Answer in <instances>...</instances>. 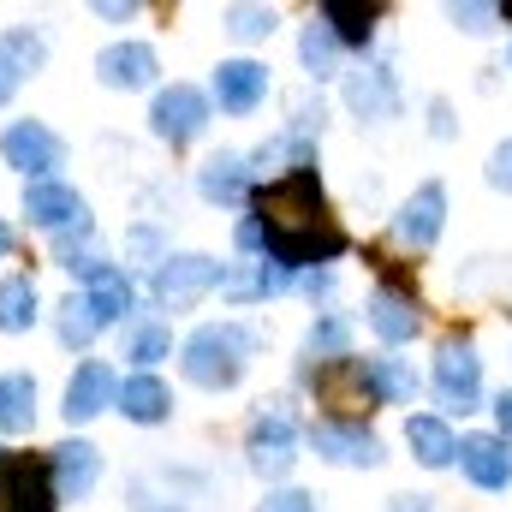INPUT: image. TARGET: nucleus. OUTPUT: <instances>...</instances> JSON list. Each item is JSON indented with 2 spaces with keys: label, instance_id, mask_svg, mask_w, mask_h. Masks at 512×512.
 <instances>
[{
  "label": "nucleus",
  "instance_id": "obj_1",
  "mask_svg": "<svg viewBox=\"0 0 512 512\" xmlns=\"http://www.w3.org/2000/svg\"><path fill=\"white\" fill-rule=\"evenodd\" d=\"M256 227H262V245L280 268L286 262H328L346 251V233H340L316 173H298V167L256 197Z\"/></svg>",
  "mask_w": 512,
  "mask_h": 512
},
{
  "label": "nucleus",
  "instance_id": "obj_2",
  "mask_svg": "<svg viewBox=\"0 0 512 512\" xmlns=\"http://www.w3.org/2000/svg\"><path fill=\"white\" fill-rule=\"evenodd\" d=\"M251 334L239 328V322H209V328H197L191 340H185V376L197 387H233L245 376V364H251Z\"/></svg>",
  "mask_w": 512,
  "mask_h": 512
},
{
  "label": "nucleus",
  "instance_id": "obj_3",
  "mask_svg": "<svg viewBox=\"0 0 512 512\" xmlns=\"http://www.w3.org/2000/svg\"><path fill=\"white\" fill-rule=\"evenodd\" d=\"M0 512H54V477L42 459L0 453Z\"/></svg>",
  "mask_w": 512,
  "mask_h": 512
},
{
  "label": "nucleus",
  "instance_id": "obj_4",
  "mask_svg": "<svg viewBox=\"0 0 512 512\" xmlns=\"http://www.w3.org/2000/svg\"><path fill=\"white\" fill-rule=\"evenodd\" d=\"M215 286H221V262H215V256H167V262L155 268V298L173 304V310L197 304V298L215 292Z\"/></svg>",
  "mask_w": 512,
  "mask_h": 512
},
{
  "label": "nucleus",
  "instance_id": "obj_5",
  "mask_svg": "<svg viewBox=\"0 0 512 512\" xmlns=\"http://www.w3.org/2000/svg\"><path fill=\"white\" fill-rule=\"evenodd\" d=\"M435 393H441V405H459V411L477 405V393H483V358L471 352V340H447L441 346V358H435Z\"/></svg>",
  "mask_w": 512,
  "mask_h": 512
},
{
  "label": "nucleus",
  "instance_id": "obj_6",
  "mask_svg": "<svg viewBox=\"0 0 512 512\" xmlns=\"http://www.w3.org/2000/svg\"><path fill=\"white\" fill-rule=\"evenodd\" d=\"M316 399L334 405L340 417L370 411V399H376V387H370V364H358V358H334V364H322V370H316ZM340 417H334V423H340Z\"/></svg>",
  "mask_w": 512,
  "mask_h": 512
},
{
  "label": "nucleus",
  "instance_id": "obj_7",
  "mask_svg": "<svg viewBox=\"0 0 512 512\" xmlns=\"http://www.w3.org/2000/svg\"><path fill=\"white\" fill-rule=\"evenodd\" d=\"M149 126H155V137H167V143H191L197 131L209 126V102H203V90H191V84L161 90L155 108H149Z\"/></svg>",
  "mask_w": 512,
  "mask_h": 512
},
{
  "label": "nucleus",
  "instance_id": "obj_8",
  "mask_svg": "<svg viewBox=\"0 0 512 512\" xmlns=\"http://www.w3.org/2000/svg\"><path fill=\"white\" fill-rule=\"evenodd\" d=\"M24 215L48 233H72V227H90V209L72 185H54V179H36L24 185Z\"/></svg>",
  "mask_w": 512,
  "mask_h": 512
},
{
  "label": "nucleus",
  "instance_id": "obj_9",
  "mask_svg": "<svg viewBox=\"0 0 512 512\" xmlns=\"http://www.w3.org/2000/svg\"><path fill=\"white\" fill-rule=\"evenodd\" d=\"M0 155H6V167H18L24 179L36 173H48V167H60V137L48 126H36V120H18V126H6V137H0Z\"/></svg>",
  "mask_w": 512,
  "mask_h": 512
},
{
  "label": "nucleus",
  "instance_id": "obj_10",
  "mask_svg": "<svg viewBox=\"0 0 512 512\" xmlns=\"http://www.w3.org/2000/svg\"><path fill=\"white\" fill-rule=\"evenodd\" d=\"M441 221H447V191L441 185H417V197L399 209V221H393V239L399 245H411V251H429L435 239H441Z\"/></svg>",
  "mask_w": 512,
  "mask_h": 512
},
{
  "label": "nucleus",
  "instance_id": "obj_11",
  "mask_svg": "<svg viewBox=\"0 0 512 512\" xmlns=\"http://www.w3.org/2000/svg\"><path fill=\"white\" fill-rule=\"evenodd\" d=\"M262 96H268V66H256V60H221L215 66V102L227 114H251Z\"/></svg>",
  "mask_w": 512,
  "mask_h": 512
},
{
  "label": "nucleus",
  "instance_id": "obj_12",
  "mask_svg": "<svg viewBox=\"0 0 512 512\" xmlns=\"http://www.w3.org/2000/svg\"><path fill=\"white\" fill-rule=\"evenodd\" d=\"M459 465L477 489H507L512 483V453L501 435H465L459 441Z\"/></svg>",
  "mask_w": 512,
  "mask_h": 512
},
{
  "label": "nucleus",
  "instance_id": "obj_13",
  "mask_svg": "<svg viewBox=\"0 0 512 512\" xmlns=\"http://www.w3.org/2000/svg\"><path fill=\"white\" fill-rule=\"evenodd\" d=\"M96 477H102V453H96L90 441H60V447H54V495L84 501V495L96 489Z\"/></svg>",
  "mask_w": 512,
  "mask_h": 512
},
{
  "label": "nucleus",
  "instance_id": "obj_14",
  "mask_svg": "<svg viewBox=\"0 0 512 512\" xmlns=\"http://www.w3.org/2000/svg\"><path fill=\"white\" fill-rule=\"evenodd\" d=\"M96 78H102L108 90H143V84L155 78V48H143V42H114V48H102V54H96Z\"/></svg>",
  "mask_w": 512,
  "mask_h": 512
},
{
  "label": "nucleus",
  "instance_id": "obj_15",
  "mask_svg": "<svg viewBox=\"0 0 512 512\" xmlns=\"http://www.w3.org/2000/svg\"><path fill=\"white\" fill-rule=\"evenodd\" d=\"M114 393H120V382H114L108 364H78V376L66 382V417L72 423H90V417H102L114 405Z\"/></svg>",
  "mask_w": 512,
  "mask_h": 512
},
{
  "label": "nucleus",
  "instance_id": "obj_16",
  "mask_svg": "<svg viewBox=\"0 0 512 512\" xmlns=\"http://www.w3.org/2000/svg\"><path fill=\"white\" fill-rule=\"evenodd\" d=\"M316 453L334 465H382V441L364 423H316Z\"/></svg>",
  "mask_w": 512,
  "mask_h": 512
},
{
  "label": "nucleus",
  "instance_id": "obj_17",
  "mask_svg": "<svg viewBox=\"0 0 512 512\" xmlns=\"http://www.w3.org/2000/svg\"><path fill=\"white\" fill-rule=\"evenodd\" d=\"M251 465L262 471V477H286V471H292V417H286V411L256 417V429H251Z\"/></svg>",
  "mask_w": 512,
  "mask_h": 512
},
{
  "label": "nucleus",
  "instance_id": "obj_18",
  "mask_svg": "<svg viewBox=\"0 0 512 512\" xmlns=\"http://www.w3.org/2000/svg\"><path fill=\"white\" fill-rule=\"evenodd\" d=\"M417 322H423V316H417V304H411L405 292H393V286H382V292L370 298V328L382 334L387 346L411 340V334H417Z\"/></svg>",
  "mask_w": 512,
  "mask_h": 512
},
{
  "label": "nucleus",
  "instance_id": "obj_19",
  "mask_svg": "<svg viewBox=\"0 0 512 512\" xmlns=\"http://www.w3.org/2000/svg\"><path fill=\"white\" fill-rule=\"evenodd\" d=\"M405 441H411V453H417L429 471H441V465L459 459V441H453V429H447L441 417H411V423H405Z\"/></svg>",
  "mask_w": 512,
  "mask_h": 512
},
{
  "label": "nucleus",
  "instance_id": "obj_20",
  "mask_svg": "<svg viewBox=\"0 0 512 512\" xmlns=\"http://www.w3.org/2000/svg\"><path fill=\"white\" fill-rule=\"evenodd\" d=\"M245 185H251V167H245L239 155H215V161H203V173H197V191H203L209 203H239Z\"/></svg>",
  "mask_w": 512,
  "mask_h": 512
},
{
  "label": "nucleus",
  "instance_id": "obj_21",
  "mask_svg": "<svg viewBox=\"0 0 512 512\" xmlns=\"http://www.w3.org/2000/svg\"><path fill=\"white\" fill-rule=\"evenodd\" d=\"M90 310H96V322H120V316L131 310V280L120 274V268L102 262V268L90 274Z\"/></svg>",
  "mask_w": 512,
  "mask_h": 512
},
{
  "label": "nucleus",
  "instance_id": "obj_22",
  "mask_svg": "<svg viewBox=\"0 0 512 512\" xmlns=\"http://www.w3.org/2000/svg\"><path fill=\"white\" fill-rule=\"evenodd\" d=\"M114 399H120V411H126L131 423H161V417H167V405H173V399H167V387L155 382V376H131Z\"/></svg>",
  "mask_w": 512,
  "mask_h": 512
},
{
  "label": "nucleus",
  "instance_id": "obj_23",
  "mask_svg": "<svg viewBox=\"0 0 512 512\" xmlns=\"http://www.w3.org/2000/svg\"><path fill=\"white\" fill-rule=\"evenodd\" d=\"M36 423V382L30 376H0V429L24 435Z\"/></svg>",
  "mask_w": 512,
  "mask_h": 512
},
{
  "label": "nucleus",
  "instance_id": "obj_24",
  "mask_svg": "<svg viewBox=\"0 0 512 512\" xmlns=\"http://www.w3.org/2000/svg\"><path fill=\"white\" fill-rule=\"evenodd\" d=\"M322 18H328V30H334V42H370V30H376V6H352V0H328L322 6Z\"/></svg>",
  "mask_w": 512,
  "mask_h": 512
},
{
  "label": "nucleus",
  "instance_id": "obj_25",
  "mask_svg": "<svg viewBox=\"0 0 512 512\" xmlns=\"http://www.w3.org/2000/svg\"><path fill=\"white\" fill-rule=\"evenodd\" d=\"M280 286H286V268H280V262H268V256L256 262L251 274H221V292H227L233 304H245V298H262V292H280Z\"/></svg>",
  "mask_w": 512,
  "mask_h": 512
},
{
  "label": "nucleus",
  "instance_id": "obj_26",
  "mask_svg": "<svg viewBox=\"0 0 512 512\" xmlns=\"http://www.w3.org/2000/svg\"><path fill=\"white\" fill-rule=\"evenodd\" d=\"M30 322H36V286L18 274L0 286V334H24Z\"/></svg>",
  "mask_w": 512,
  "mask_h": 512
},
{
  "label": "nucleus",
  "instance_id": "obj_27",
  "mask_svg": "<svg viewBox=\"0 0 512 512\" xmlns=\"http://www.w3.org/2000/svg\"><path fill=\"white\" fill-rule=\"evenodd\" d=\"M370 387H376V399H387V405H411L417 399V376L399 358H376L370 364Z\"/></svg>",
  "mask_w": 512,
  "mask_h": 512
},
{
  "label": "nucleus",
  "instance_id": "obj_28",
  "mask_svg": "<svg viewBox=\"0 0 512 512\" xmlns=\"http://www.w3.org/2000/svg\"><path fill=\"white\" fill-rule=\"evenodd\" d=\"M298 54H304V72L328 78V72H334V60H340V42H334V30H328V24H310V30H304V42H298Z\"/></svg>",
  "mask_w": 512,
  "mask_h": 512
},
{
  "label": "nucleus",
  "instance_id": "obj_29",
  "mask_svg": "<svg viewBox=\"0 0 512 512\" xmlns=\"http://www.w3.org/2000/svg\"><path fill=\"white\" fill-rule=\"evenodd\" d=\"M96 328H102V322H96L90 298H66V304H60V340H66L72 352H78V346H90V340H96Z\"/></svg>",
  "mask_w": 512,
  "mask_h": 512
},
{
  "label": "nucleus",
  "instance_id": "obj_30",
  "mask_svg": "<svg viewBox=\"0 0 512 512\" xmlns=\"http://www.w3.org/2000/svg\"><path fill=\"white\" fill-rule=\"evenodd\" d=\"M346 96H352V108H358L364 120H370V114H387V108H393V90H387V72H358Z\"/></svg>",
  "mask_w": 512,
  "mask_h": 512
},
{
  "label": "nucleus",
  "instance_id": "obj_31",
  "mask_svg": "<svg viewBox=\"0 0 512 512\" xmlns=\"http://www.w3.org/2000/svg\"><path fill=\"white\" fill-rule=\"evenodd\" d=\"M310 358H328V364L346 358V322H340V316H328V322L310 328Z\"/></svg>",
  "mask_w": 512,
  "mask_h": 512
},
{
  "label": "nucleus",
  "instance_id": "obj_32",
  "mask_svg": "<svg viewBox=\"0 0 512 512\" xmlns=\"http://www.w3.org/2000/svg\"><path fill=\"white\" fill-rule=\"evenodd\" d=\"M227 30H233L239 42H256V36L274 30V12H268V6H233V12H227Z\"/></svg>",
  "mask_w": 512,
  "mask_h": 512
},
{
  "label": "nucleus",
  "instance_id": "obj_33",
  "mask_svg": "<svg viewBox=\"0 0 512 512\" xmlns=\"http://www.w3.org/2000/svg\"><path fill=\"white\" fill-rule=\"evenodd\" d=\"M0 48H6V60H12V66H18V78H24V72H36V66H42V42H36V36H30V30H12V36H6V42H0Z\"/></svg>",
  "mask_w": 512,
  "mask_h": 512
},
{
  "label": "nucleus",
  "instance_id": "obj_34",
  "mask_svg": "<svg viewBox=\"0 0 512 512\" xmlns=\"http://www.w3.org/2000/svg\"><path fill=\"white\" fill-rule=\"evenodd\" d=\"M173 352V334L167 328H137V340H131V358L137 364H161Z\"/></svg>",
  "mask_w": 512,
  "mask_h": 512
},
{
  "label": "nucleus",
  "instance_id": "obj_35",
  "mask_svg": "<svg viewBox=\"0 0 512 512\" xmlns=\"http://www.w3.org/2000/svg\"><path fill=\"white\" fill-rule=\"evenodd\" d=\"M262 512H316V501L304 495V489H280V495H268Z\"/></svg>",
  "mask_w": 512,
  "mask_h": 512
},
{
  "label": "nucleus",
  "instance_id": "obj_36",
  "mask_svg": "<svg viewBox=\"0 0 512 512\" xmlns=\"http://www.w3.org/2000/svg\"><path fill=\"white\" fill-rule=\"evenodd\" d=\"M489 185H495V191H512V137L489 155Z\"/></svg>",
  "mask_w": 512,
  "mask_h": 512
},
{
  "label": "nucleus",
  "instance_id": "obj_37",
  "mask_svg": "<svg viewBox=\"0 0 512 512\" xmlns=\"http://www.w3.org/2000/svg\"><path fill=\"white\" fill-rule=\"evenodd\" d=\"M453 18H459L465 30H489V18H495V6H453Z\"/></svg>",
  "mask_w": 512,
  "mask_h": 512
},
{
  "label": "nucleus",
  "instance_id": "obj_38",
  "mask_svg": "<svg viewBox=\"0 0 512 512\" xmlns=\"http://www.w3.org/2000/svg\"><path fill=\"white\" fill-rule=\"evenodd\" d=\"M12 90H18V66H12V60H6V48H0V102H6Z\"/></svg>",
  "mask_w": 512,
  "mask_h": 512
},
{
  "label": "nucleus",
  "instance_id": "obj_39",
  "mask_svg": "<svg viewBox=\"0 0 512 512\" xmlns=\"http://www.w3.org/2000/svg\"><path fill=\"white\" fill-rule=\"evenodd\" d=\"M239 245H245V251H262V227H256V215L251 221H239Z\"/></svg>",
  "mask_w": 512,
  "mask_h": 512
},
{
  "label": "nucleus",
  "instance_id": "obj_40",
  "mask_svg": "<svg viewBox=\"0 0 512 512\" xmlns=\"http://www.w3.org/2000/svg\"><path fill=\"white\" fill-rule=\"evenodd\" d=\"M495 417H501V441H507V435H512V393L495 399Z\"/></svg>",
  "mask_w": 512,
  "mask_h": 512
},
{
  "label": "nucleus",
  "instance_id": "obj_41",
  "mask_svg": "<svg viewBox=\"0 0 512 512\" xmlns=\"http://www.w3.org/2000/svg\"><path fill=\"white\" fill-rule=\"evenodd\" d=\"M328 286H334L328 274H304V292H310V298H328Z\"/></svg>",
  "mask_w": 512,
  "mask_h": 512
},
{
  "label": "nucleus",
  "instance_id": "obj_42",
  "mask_svg": "<svg viewBox=\"0 0 512 512\" xmlns=\"http://www.w3.org/2000/svg\"><path fill=\"white\" fill-rule=\"evenodd\" d=\"M393 512H423V501H417V495H405V501H399Z\"/></svg>",
  "mask_w": 512,
  "mask_h": 512
},
{
  "label": "nucleus",
  "instance_id": "obj_43",
  "mask_svg": "<svg viewBox=\"0 0 512 512\" xmlns=\"http://www.w3.org/2000/svg\"><path fill=\"white\" fill-rule=\"evenodd\" d=\"M6 245H12V233H6V227H0V251H6Z\"/></svg>",
  "mask_w": 512,
  "mask_h": 512
},
{
  "label": "nucleus",
  "instance_id": "obj_44",
  "mask_svg": "<svg viewBox=\"0 0 512 512\" xmlns=\"http://www.w3.org/2000/svg\"><path fill=\"white\" fill-rule=\"evenodd\" d=\"M507 18H512V0H507Z\"/></svg>",
  "mask_w": 512,
  "mask_h": 512
}]
</instances>
